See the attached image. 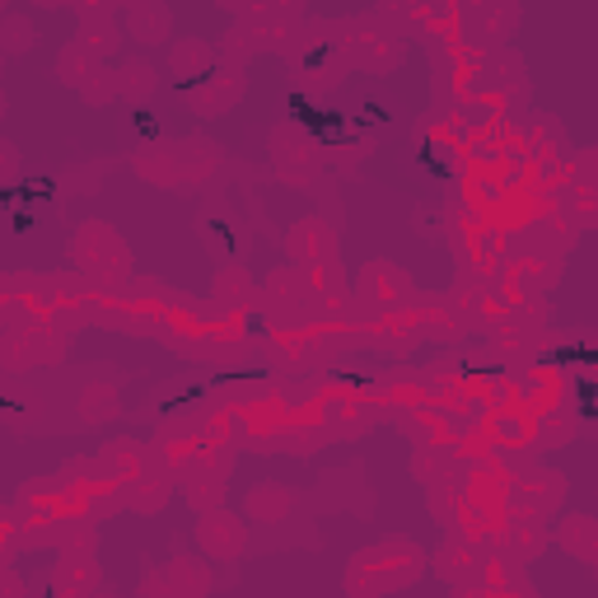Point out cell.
<instances>
[{"mask_svg":"<svg viewBox=\"0 0 598 598\" xmlns=\"http://www.w3.org/2000/svg\"><path fill=\"white\" fill-rule=\"evenodd\" d=\"M426 571V552L412 548V542H379V548H365L356 556V566L346 575V589L356 598H375V594H389V589H402Z\"/></svg>","mask_w":598,"mask_h":598,"instance_id":"obj_1","label":"cell"},{"mask_svg":"<svg viewBox=\"0 0 598 598\" xmlns=\"http://www.w3.org/2000/svg\"><path fill=\"white\" fill-rule=\"evenodd\" d=\"M501 538L509 542V552L524 556V561H533L538 548L552 538V524H548V509H538V505H515L505 515L501 524Z\"/></svg>","mask_w":598,"mask_h":598,"instance_id":"obj_2","label":"cell"},{"mask_svg":"<svg viewBox=\"0 0 598 598\" xmlns=\"http://www.w3.org/2000/svg\"><path fill=\"white\" fill-rule=\"evenodd\" d=\"M202 548L216 556V561H239L243 556V542H249V533H243V524L230 515V509H210V515H202Z\"/></svg>","mask_w":598,"mask_h":598,"instance_id":"obj_3","label":"cell"},{"mask_svg":"<svg viewBox=\"0 0 598 598\" xmlns=\"http://www.w3.org/2000/svg\"><path fill=\"white\" fill-rule=\"evenodd\" d=\"M286 249L299 267L309 272V267H323V262H337V234H332L323 220H304L299 230H290Z\"/></svg>","mask_w":598,"mask_h":598,"instance_id":"obj_4","label":"cell"},{"mask_svg":"<svg viewBox=\"0 0 598 598\" xmlns=\"http://www.w3.org/2000/svg\"><path fill=\"white\" fill-rule=\"evenodd\" d=\"M360 299L369 309H393V304H407V280H402L389 262H369L360 272Z\"/></svg>","mask_w":598,"mask_h":598,"instance_id":"obj_5","label":"cell"},{"mask_svg":"<svg viewBox=\"0 0 598 598\" xmlns=\"http://www.w3.org/2000/svg\"><path fill=\"white\" fill-rule=\"evenodd\" d=\"M435 571L445 579L468 585V579H482V556H478V548H472L468 538H453V542H445V548L435 552Z\"/></svg>","mask_w":598,"mask_h":598,"instance_id":"obj_6","label":"cell"},{"mask_svg":"<svg viewBox=\"0 0 598 598\" xmlns=\"http://www.w3.org/2000/svg\"><path fill=\"white\" fill-rule=\"evenodd\" d=\"M519 496H524V505L552 509L556 501H566V478H556V472L533 468V472H524V478H519Z\"/></svg>","mask_w":598,"mask_h":598,"instance_id":"obj_7","label":"cell"},{"mask_svg":"<svg viewBox=\"0 0 598 598\" xmlns=\"http://www.w3.org/2000/svg\"><path fill=\"white\" fill-rule=\"evenodd\" d=\"M561 548L575 552L579 561H589V566H598V519L589 515H575L561 524Z\"/></svg>","mask_w":598,"mask_h":598,"instance_id":"obj_8","label":"cell"},{"mask_svg":"<svg viewBox=\"0 0 598 598\" xmlns=\"http://www.w3.org/2000/svg\"><path fill=\"white\" fill-rule=\"evenodd\" d=\"M290 505H295V496H290L286 486H276V482H257V486L249 491V515L262 519V524H276Z\"/></svg>","mask_w":598,"mask_h":598,"instance_id":"obj_9","label":"cell"},{"mask_svg":"<svg viewBox=\"0 0 598 598\" xmlns=\"http://www.w3.org/2000/svg\"><path fill=\"white\" fill-rule=\"evenodd\" d=\"M164 575H169V589H173V598H202V594L210 589V571H202V566H187V561H173V566H169Z\"/></svg>","mask_w":598,"mask_h":598,"instance_id":"obj_10","label":"cell"},{"mask_svg":"<svg viewBox=\"0 0 598 598\" xmlns=\"http://www.w3.org/2000/svg\"><path fill=\"white\" fill-rule=\"evenodd\" d=\"M146 90H154V70L140 66V61L122 66V76H113V94H122V99H136V94H146Z\"/></svg>","mask_w":598,"mask_h":598,"instance_id":"obj_11","label":"cell"},{"mask_svg":"<svg viewBox=\"0 0 598 598\" xmlns=\"http://www.w3.org/2000/svg\"><path fill=\"white\" fill-rule=\"evenodd\" d=\"M249 295H253V280L243 276L239 267H230V272H220V276H216V299H220V304L239 309V304H243V299H249Z\"/></svg>","mask_w":598,"mask_h":598,"instance_id":"obj_12","label":"cell"},{"mask_svg":"<svg viewBox=\"0 0 598 598\" xmlns=\"http://www.w3.org/2000/svg\"><path fill=\"white\" fill-rule=\"evenodd\" d=\"M206 66H210V51H206L202 43H187V47L173 51V70H187V76H202Z\"/></svg>","mask_w":598,"mask_h":598,"instance_id":"obj_13","label":"cell"},{"mask_svg":"<svg viewBox=\"0 0 598 598\" xmlns=\"http://www.w3.org/2000/svg\"><path fill=\"white\" fill-rule=\"evenodd\" d=\"M108 412H117V393L113 389H90V393H84V421H99Z\"/></svg>","mask_w":598,"mask_h":598,"instance_id":"obj_14","label":"cell"},{"mask_svg":"<svg viewBox=\"0 0 598 598\" xmlns=\"http://www.w3.org/2000/svg\"><path fill=\"white\" fill-rule=\"evenodd\" d=\"M131 24H136L140 33H150V28H154V33H164V28H169V20H164L160 10H131Z\"/></svg>","mask_w":598,"mask_h":598,"instance_id":"obj_15","label":"cell"}]
</instances>
